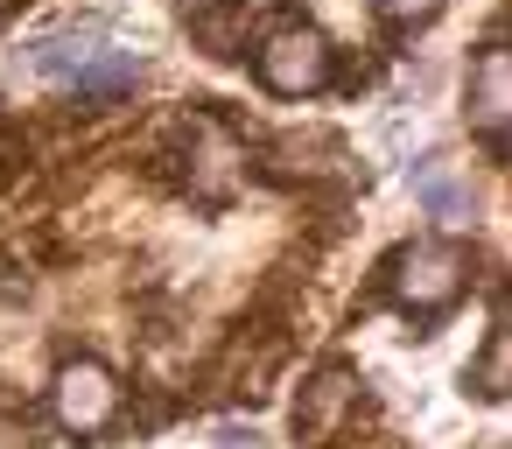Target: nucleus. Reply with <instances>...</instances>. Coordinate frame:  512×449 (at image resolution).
Segmentation results:
<instances>
[{
	"instance_id": "1",
	"label": "nucleus",
	"mask_w": 512,
	"mask_h": 449,
	"mask_svg": "<svg viewBox=\"0 0 512 449\" xmlns=\"http://www.w3.org/2000/svg\"><path fill=\"white\" fill-rule=\"evenodd\" d=\"M470 281L477 274H470V253L456 239H407V246H393L372 267V288L358 295V309H379L386 302V309H400L414 323H435V316H449L463 302Z\"/></svg>"
},
{
	"instance_id": "2",
	"label": "nucleus",
	"mask_w": 512,
	"mask_h": 449,
	"mask_svg": "<svg viewBox=\"0 0 512 449\" xmlns=\"http://www.w3.org/2000/svg\"><path fill=\"white\" fill-rule=\"evenodd\" d=\"M253 71H260V85H267L274 99H309V92L330 85L337 50H330V36H323L302 8H281L274 29H267L260 50H253Z\"/></svg>"
},
{
	"instance_id": "3",
	"label": "nucleus",
	"mask_w": 512,
	"mask_h": 449,
	"mask_svg": "<svg viewBox=\"0 0 512 449\" xmlns=\"http://www.w3.org/2000/svg\"><path fill=\"white\" fill-rule=\"evenodd\" d=\"M379 407H372V393H365V372L351 365V358H323L309 379H302V393H295V449H323V442H337L344 428H358V421H372Z\"/></svg>"
},
{
	"instance_id": "4",
	"label": "nucleus",
	"mask_w": 512,
	"mask_h": 449,
	"mask_svg": "<svg viewBox=\"0 0 512 449\" xmlns=\"http://www.w3.org/2000/svg\"><path fill=\"white\" fill-rule=\"evenodd\" d=\"M120 400H127V386L113 379V365H99V358H64V365H57V386H50V421H57L64 435L92 442V435H113V428H120Z\"/></svg>"
},
{
	"instance_id": "5",
	"label": "nucleus",
	"mask_w": 512,
	"mask_h": 449,
	"mask_svg": "<svg viewBox=\"0 0 512 449\" xmlns=\"http://www.w3.org/2000/svg\"><path fill=\"white\" fill-rule=\"evenodd\" d=\"M505 127H512V57H505V15H498L484 50H477V64H470V134L484 141L491 162L512 155Z\"/></svg>"
},
{
	"instance_id": "6",
	"label": "nucleus",
	"mask_w": 512,
	"mask_h": 449,
	"mask_svg": "<svg viewBox=\"0 0 512 449\" xmlns=\"http://www.w3.org/2000/svg\"><path fill=\"white\" fill-rule=\"evenodd\" d=\"M246 22H253V0H183V29L204 57L232 64L246 57Z\"/></svg>"
},
{
	"instance_id": "7",
	"label": "nucleus",
	"mask_w": 512,
	"mask_h": 449,
	"mask_svg": "<svg viewBox=\"0 0 512 449\" xmlns=\"http://www.w3.org/2000/svg\"><path fill=\"white\" fill-rule=\"evenodd\" d=\"M99 50H106V22H78V29L36 36V43H29V71H36V78H57V85H78Z\"/></svg>"
},
{
	"instance_id": "8",
	"label": "nucleus",
	"mask_w": 512,
	"mask_h": 449,
	"mask_svg": "<svg viewBox=\"0 0 512 449\" xmlns=\"http://www.w3.org/2000/svg\"><path fill=\"white\" fill-rule=\"evenodd\" d=\"M134 85H141V57L106 43V50L92 57V71L71 85V113H78V120H99V113H113V106L134 92Z\"/></svg>"
},
{
	"instance_id": "9",
	"label": "nucleus",
	"mask_w": 512,
	"mask_h": 449,
	"mask_svg": "<svg viewBox=\"0 0 512 449\" xmlns=\"http://www.w3.org/2000/svg\"><path fill=\"white\" fill-rule=\"evenodd\" d=\"M407 183H414V197L428 204V218H442V225H470L477 218V197H470V183L442 162V155H421L414 169H407Z\"/></svg>"
},
{
	"instance_id": "10",
	"label": "nucleus",
	"mask_w": 512,
	"mask_h": 449,
	"mask_svg": "<svg viewBox=\"0 0 512 449\" xmlns=\"http://www.w3.org/2000/svg\"><path fill=\"white\" fill-rule=\"evenodd\" d=\"M463 393H477L484 407H498V400L512 393V337H505V316L491 323V337H484L477 365H463Z\"/></svg>"
},
{
	"instance_id": "11",
	"label": "nucleus",
	"mask_w": 512,
	"mask_h": 449,
	"mask_svg": "<svg viewBox=\"0 0 512 449\" xmlns=\"http://www.w3.org/2000/svg\"><path fill=\"white\" fill-rule=\"evenodd\" d=\"M36 442H43V407H29L0 379V449H36Z\"/></svg>"
},
{
	"instance_id": "12",
	"label": "nucleus",
	"mask_w": 512,
	"mask_h": 449,
	"mask_svg": "<svg viewBox=\"0 0 512 449\" xmlns=\"http://www.w3.org/2000/svg\"><path fill=\"white\" fill-rule=\"evenodd\" d=\"M176 407H183L176 393H134V407L120 400V421H127V435H155L162 421H176Z\"/></svg>"
},
{
	"instance_id": "13",
	"label": "nucleus",
	"mask_w": 512,
	"mask_h": 449,
	"mask_svg": "<svg viewBox=\"0 0 512 449\" xmlns=\"http://www.w3.org/2000/svg\"><path fill=\"white\" fill-rule=\"evenodd\" d=\"M372 8L386 15V29H400V36H414V29H428V22L442 15V0H372Z\"/></svg>"
}]
</instances>
